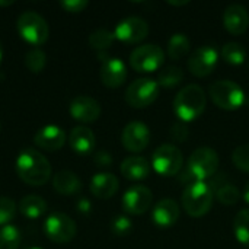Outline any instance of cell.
<instances>
[{
  "mask_svg": "<svg viewBox=\"0 0 249 249\" xmlns=\"http://www.w3.org/2000/svg\"><path fill=\"white\" fill-rule=\"evenodd\" d=\"M16 26H18L19 35L26 42H29L35 47L42 45L48 39V34H50L48 23L36 12L26 10V12L20 13L18 18Z\"/></svg>",
  "mask_w": 249,
  "mask_h": 249,
  "instance_id": "8992f818",
  "label": "cell"
},
{
  "mask_svg": "<svg viewBox=\"0 0 249 249\" xmlns=\"http://www.w3.org/2000/svg\"><path fill=\"white\" fill-rule=\"evenodd\" d=\"M114 35L123 42L137 44L149 35V23L139 16H128L117 23Z\"/></svg>",
  "mask_w": 249,
  "mask_h": 249,
  "instance_id": "7c38bea8",
  "label": "cell"
},
{
  "mask_svg": "<svg viewBox=\"0 0 249 249\" xmlns=\"http://www.w3.org/2000/svg\"><path fill=\"white\" fill-rule=\"evenodd\" d=\"M20 245V232L16 226L7 225L0 229V249H18Z\"/></svg>",
  "mask_w": 249,
  "mask_h": 249,
  "instance_id": "f546056e",
  "label": "cell"
},
{
  "mask_svg": "<svg viewBox=\"0 0 249 249\" xmlns=\"http://www.w3.org/2000/svg\"><path fill=\"white\" fill-rule=\"evenodd\" d=\"M16 216V204L7 197H0V226H7Z\"/></svg>",
  "mask_w": 249,
  "mask_h": 249,
  "instance_id": "d6a6232c",
  "label": "cell"
},
{
  "mask_svg": "<svg viewBox=\"0 0 249 249\" xmlns=\"http://www.w3.org/2000/svg\"><path fill=\"white\" fill-rule=\"evenodd\" d=\"M26 249H42V248H38V247H31V248H26Z\"/></svg>",
  "mask_w": 249,
  "mask_h": 249,
  "instance_id": "ee69618b",
  "label": "cell"
},
{
  "mask_svg": "<svg viewBox=\"0 0 249 249\" xmlns=\"http://www.w3.org/2000/svg\"><path fill=\"white\" fill-rule=\"evenodd\" d=\"M1 57H3V48H1V42H0V63H1Z\"/></svg>",
  "mask_w": 249,
  "mask_h": 249,
  "instance_id": "7bdbcfd3",
  "label": "cell"
},
{
  "mask_svg": "<svg viewBox=\"0 0 249 249\" xmlns=\"http://www.w3.org/2000/svg\"><path fill=\"white\" fill-rule=\"evenodd\" d=\"M69 112L70 115L80 123H93L99 118L101 115V105L96 99L86 96V95H79L71 99L69 105Z\"/></svg>",
  "mask_w": 249,
  "mask_h": 249,
  "instance_id": "9a60e30c",
  "label": "cell"
},
{
  "mask_svg": "<svg viewBox=\"0 0 249 249\" xmlns=\"http://www.w3.org/2000/svg\"><path fill=\"white\" fill-rule=\"evenodd\" d=\"M152 165L143 156H130L125 158L120 166V171L125 179L130 181H142L149 177Z\"/></svg>",
  "mask_w": 249,
  "mask_h": 249,
  "instance_id": "7402d4cb",
  "label": "cell"
},
{
  "mask_svg": "<svg viewBox=\"0 0 249 249\" xmlns=\"http://www.w3.org/2000/svg\"><path fill=\"white\" fill-rule=\"evenodd\" d=\"M216 198L217 201H220L222 204H226V206H233L239 201L241 198V193L239 190L232 185V184H225L222 187L217 188L216 191Z\"/></svg>",
  "mask_w": 249,
  "mask_h": 249,
  "instance_id": "1f68e13d",
  "label": "cell"
},
{
  "mask_svg": "<svg viewBox=\"0 0 249 249\" xmlns=\"http://www.w3.org/2000/svg\"><path fill=\"white\" fill-rule=\"evenodd\" d=\"M181 216L179 204L172 198H162L156 203L152 210L153 223L159 228H171L174 226Z\"/></svg>",
  "mask_w": 249,
  "mask_h": 249,
  "instance_id": "d6986e66",
  "label": "cell"
},
{
  "mask_svg": "<svg viewBox=\"0 0 249 249\" xmlns=\"http://www.w3.org/2000/svg\"><path fill=\"white\" fill-rule=\"evenodd\" d=\"M184 165L182 152L174 144H160L152 155V168L162 177H174Z\"/></svg>",
  "mask_w": 249,
  "mask_h": 249,
  "instance_id": "52a82bcc",
  "label": "cell"
},
{
  "mask_svg": "<svg viewBox=\"0 0 249 249\" xmlns=\"http://www.w3.org/2000/svg\"><path fill=\"white\" fill-rule=\"evenodd\" d=\"M223 25L232 35H242L249 28V12L239 3L229 4L223 12Z\"/></svg>",
  "mask_w": 249,
  "mask_h": 249,
  "instance_id": "ac0fdd59",
  "label": "cell"
},
{
  "mask_svg": "<svg viewBox=\"0 0 249 249\" xmlns=\"http://www.w3.org/2000/svg\"><path fill=\"white\" fill-rule=\"evenodd\" d=\"M165 51L155 44H144L134 48L130 54V66L139 73H153L162 67Z\"/></svg>",
  "mask_w": 249,
  "mask_h": 249,
  "instance_id": "ba28073f",
  "label": "cell"
},
{
  "mask_svg": "<svg viewBox=\"0 0 249 249\" xmlns=\"http://www.w3.org/2000/svg\"><path fill=\"white\" fill-rule=\"evenodd\" d=\"M168 4L171 6H187L190 4V0H179V1H174V0H166Z\"/></svg>",
  "mask_w": 249,
  "mask_h": 249,
  "instance_id": "ab89813d",
  "label": "cell"
},
{
  "mask_svg": "<svg viewBox=\"0 0 249 249\" xmlns=\"http://www.w3.org/2000/svg\"><path fill=\"white\" fill-rule=\"evenodd\" d=\"M76 209H77V212L80 213V214H89L90 212H92V203L86 198V197H82V198H79L77 200V203H76Z\"/></svg>",
  "mask_w": 249,
  "mask_h": 249,
  "instance_id": "f35d334b",
  "label": "cell"
},
{
  "mask_svg": "<svg viewBox=\"0 0 249 249\" xmlns=\"http://www.w3.org/2000/svg\"><path fill=\"white\" fill-rule=\"evenodd\" d=\"M190 51H191V41L185 34L177 32L169 38L166 53H168V57L171 60H181Z\"/></svg>",
  "mask_w": 249,
  "mask_h": 249,
  "instance_id": "d4e9b609",
  "label": "cell"
},
{
  "mask_svg": "<svg viewBox=\"0 0 249 249\" xmlns=\"http://www.w3.org/2000/svg\"><path fill=\"white\" fill-rule=\"evenodd\" d=\"M99 76L107 88H120L127 79V66L118 57H107L102 61Z\"/></svg>",
  "mask_w": 249,
  "mask_h": 249,
  "instance_id": "2e32d148",
  "label": "cell"
},
{
  "mask_svg": "<svg viewBox=\"0 0 249 249\" xmlns=\"http://www.w3.org/2000/svg\"><path fill=\"white\" fill-rule=\"evenodd\" d=\"M232 160L238 169L244 172H249V143L241 144L233 150Z\"/></svg>",
  "mask_w": 249,
  "mask_h": 249,
  "instance_id": "836d02e7",
  "label": "cell"
},
{
  "mask_svg": "<svg viewBox=\"0 0 249 249\" xmlns=\"http://www.w3.org/2000/svg\"><path fill=\"white\" fill-rule=\"evenodd\" d=\"M16 174L28 185H44L51 175L48 159L35 149H23L16 159Z\"/></svg>",
  "mask_w": 249,
  "mask_h": 249,
  "instance_id": "6da1fadb",
  "label": "cell"
},
{
  "mask_svg": "<svg viewBox=\"0 0 249 249\" xmlns=\"http://www.w3.org/2000/svg\"><path fill=\"white\" fill-rule=\"evenodd\" d=\"M222 57L232 66H241L247 60V50L239 42H226L222 47Z\"/></svg>",
  "mask_w": 249,
  "mask_h": 249,
  "instance_id": "484cf974",
  "label": "cell"
},
{
  "mask_svg": "<svg viewBox=\"0 0 249 249\" xmlns=\"http://www.w3.org/2000/svg\"><path fill=\"white\" fill-rule=\"evenodd\" d=\"M53 187L63 196H73L82 190V181L71 171H60L53 178Z\"/></svg>",
  "mask_w": 249,
  "mask_h": 249,
  "instance_id": "603a6c76",
  "label": "cell"
},
{
  "mask_svg": "<svg viewBox=\"0 0 249 249\" xmlns=\"http://www.w3.org/2000/svg\"><path fill=\"white\" fill-rule=\"evenodd\" d=\"M158 95V82L150 77H140L128 85L125 90V101L133 108H146L156 101Z\"/></svg>",
  "mask_w": 249,
  "mask_h": 249,
  "instance_id": "9c48e42d",
  "label": "cell"
},
{
  "mask_svg": "<svg viewBox=\"0 0 249 249\" xmlns=\"http://www.w3.org/2000/svg\"><path fill=\"white\" fill-rule=\"evenodd\" d=\"M219 155L214 149L203 146L196 149L187 163V172L188 175L196 181H206L212 178L217 169H219Z\"/></svg>",
  "mask_w": 249,
  "mask_h": 249,
  "instance_id": "5b68a950",
  "label": "cell"
},
{
  "mask_svg": "<svg viewBox=\"0 0 249 249\" xmlns=\"http://www.w3.org/2000/svg\"><path fill=\"white\" fill-rule=\"evenodd\" d=\"M61 7L66 10V12H70V13H79L82 10H85L88 7V1L86 0H61L60 1Z\"/></svg>",
  "mask_w": 249,
  "mask_h": 249,
  "instance_id": "8d00e7d4",
  "label": "cell"
},
{
  "mask_svg": "<svg viewBox=\"0 0 249 249\" xmlns=\"http://www.w3.org/2000/svg\"><path fill=\"white\" fill-rule=\"evenodd\" d=\"M235 238L245 247H249V209H242L233 220Z\"/></svg>",
  "mask_w": 249,
  "mask_h": 249,
  "instance_id": "83f0119b",
  "label": "cell"
},
{
  "mask_svg": "<svg viewBox=\"0 0 249 249\" xmlns=\"http://www.w3.org/2000/svg\"><path fill=\"white\" fill-rule=\"evenodd\" d=\"M44 232L48 239L57 244L70 242L77 232V226L71 217L64 213H51L44 222Z\"/></svg>",
  "mask_w": 249,
  "mask_h": 249,
  "instance_id": "30bf717a",
  "label": "cell"
},
{
  "mask_svg": "<svg viewBox=\"0 0 249 249\" xmlns=\"http://www.w3.org/2000/svg\"><path fill=\"white\" fill-rule=\"evenodd\" d=\"M153 203L152 191L144 185H133L123 196V209L133 216L144 214Z\"/></svg>",
  "mask_w": 249,
  "mask_h": 249,
  "instance_id": "4fadbf2b",
  "label": "cell"
},
{
  "mask_svg": "<svg viewBox=\"0 0 249 249\" xmlns=\"http://www.w3.org/2000/svg\"><path fill=\"white\" fill-rule=\"evenodd\" d=\"M69 143H70V147L77 155H89L95 149L96 139H95L93 131L89 127L77 125V127H74L70 131V134H69Z\"/></svg>",
  "mask_w": 249,
  "mask_h": 249,
  "instance_id": "44dd1931",
  "label": "cell"
},
{
  "mask_svg": "<svg viewBox=\"0 0 249 249\" xmlns=\"http://www.w3.org/2000/svg\"><path fill=\"white\" fill-rule=\"evenodd\" d=\"M111 231L117 236H127L133 231V223L127 216H117L111 222Z\"/></svg>",
  "mask_w": 249,
  "mask_h": 249,
  "instance_id": "e575fe53",
  "label": "cell"
},
{
  "mask_svg": "<svg viewBox=\"0 0 249 249\" xmlns=\"http://www.w3.org/2000/svg\"><path fill=\"white\" fill-rule=\"evenodd\" d=\"M0 131H1V124H0Z\"/></svg>",
  "mask_w": 249,
  "mask_h": 249,
  "instance_id": "f6af8a7d",
  "label": "cell"
},
{
  "mask_svg": "<svg viewBox=\"0 0 249 249\" xmlns=\"http://www.w3.org/2000/svg\"><path fill=\"white\" fill-rule=\"evenodd\" d=\"M184 80V71L178 66H166L158 74V85L162 88H175Z\"/></svg>",
  "mask_w": 249,
  "mask_h": 249,
  "instance_id": "4316f807",
  "label": "cell"
},
{
  "mask_svg": "<svg viewBox=\"0 0 249 249\" xmlns=\"http://www.w3.org/2000/svg\"><path fill=\"white\" fill-rule=\"evenodd\" d=\"M93 162L99 168H109L112 165V156L107 150H99L93 155Z\"/></svg>",
  "mask_w": 249,
  "mask_h": 249,
  "instance_id": "74e56055",
  "label": "cell"
},
{
  "mask_svg": "<svg viewBox=\"0 0 249 249\" xmlns=\"http://www.w3.org/2000/svg\"><path fill=\"white\" fill-rule=\"evenodd\" d=\"M25 64L32 73H39L47 64V54L41 48L34 47L25 54Z\"/></svg>",
  "mask_w": 249,
  "mask_h": 249,
  "instance_id": "4dcf8cb0",
  "label": "cell"
},
{
  "mask_svg": "<svg viewBox=\"0 0 249 249\" xmlns=\"http://www.w3.org/2000/svg\"><path fill=\"white\" fill-rule=\"evenodd\" d=\"M209 95L216 107L226 111H235L245 102L244 89L229 79H220L212 83L209 88Z\"/></svg>",
  "mask_w": 249,
  "mask_h": 249,
  "instance_id": "277c9868",
  "label": "cell"
},
{
  "mask_svg": "<svg viewBox=\"0 0 249 249\" xmlns=\"http://www.w3.org/2000/svg\"><path fill=\"white\" fill-rule=\"evenodd\" d=\"M219 61V53L212 45L196 48L188 58V70L197 77H206L213 73Z\"/></svg>",
  "mask_w": 249,
  "mask_h": 249,
  "instance_id": "8fae6325",
  "label": "cell"
},
{
  "mask_svg": "<svg viewBox=\"0 0 249 249\" xmlns=\"http://www.w3.org/2000/svg\"><path fill=\"white\" fill-rule=\"evenodd\" d=\"M66 131L58 127V125H54V124H48V125H44L41 127L35 136H34V143L42 149V150H47V152H55V150H60L64 143H66Z\"/></svg>",
  "mask_w": 249,
  "mask_h": 249,
  "instance_id": "e0dca14e",
  "label": "cell"
},
{
  "mask_svg": "<svg viewBox=\"0 0 249 249\" xmlns=\"http://www.w3.org/2000/svg\"><path fill=\"white\" fill-rule=\"evenodd\" d=\"M188 136H190V130L185 125V123L178 121V123H175L172 125V128H171V137H172L174 142H179V143L181 142H185L188 139Z\"/></svg>",
  "mask_w": 249,
  "mask_h": 249,
  "instance_id": "d590c367",
  "label": "cell"
},
{
  "mask_svg": "<svg viewBox=\"0 0 249 249\" xmlns=\"http://www.w3.org/2000/svg\"><path fill=\"white\" fill-rule=\"evenodd\" d=\"M244 200L247 201L249 204V182L247 184V187H245V191H244Z\"/></svg>",
  "mask_w": 249,
  "mask_h": 249,
  "instance_id": "60d3db41",
  "label": "cell"
},
{
  "mask_svg": "<svg viewBox=\"0 0 249 249\" xmlns=\"http://www.w3.org/2000/svg\"><path fill=\"white\" fill-rule=\"evenodd\" d=\"M118 187V178L109 172H99L90 179V193L99 200H108L115 196Z\"/></svg>",
  "mask_w": 249,
  "mask_h": 249,
  "instance_id": "ffe728a7",
  "label": "cell"
},
{
  "mask_svg": "<svg viewBox=\"0 0 249 249\" xmlns=\"http://www.w3.org/2000/svg\"><path fill=\"white\" fill-rule=\"evenodd\" d=\"M214 201V193L210 184L206 181H196L187 185L182 193L181 203L184 210L191 217H203L206 216Z\"/></svg>",
  "mask_w": 249,
  "mask_h": 249,
  "instance_id": "3957f363",
  "label": "cell"
},
{
  "mask_svg": "<svg viewBox=\"0 0 249 249\" xmlns=\"http://www.w3.org/2000/svg\"><path fill=\"white\" fill-rule=\"evenodd\" d=\"M114 41H115L114 32H111L105 28H99L89 35V45L98 51H104V50L109 48Z\"/></svg>",
  "mask_w": 249,
  "mask_h": 249,
  "instance_id": "f1b7e54d",
  "label": "cell"
},
{
  "mask_svg": "<svg viewBox=\"0 0 249 249\" xmlns=\"http://www.w3.org/2000/svg\"><path fill=\"white\" fill-rule=\"evenodd\" d=\"M207 98L200 85L191 83L184 86L174 98V111L179 121L191 123L197 120L206 109Z\"/></svg>",
  "mask_w": 249,
  "mask_h": 249,
  "instance_id": "7a4b0ae2",
  "label": "cell"
},
{
  "mask_svg": "<svg viewBox=\"0 0 249 249\" xmlns=\"http://www.w3.org/2000/svg\"><path fill=\"white\" fill-rule=\"evenodd\" d=\"M149 142H150V130L142 121L128 123L121 133V143L131 153H139L144 150L149 146Z\"/></svg>",
  "mask_w": 249,
  "mask_h": 249,
  "instance_id": "5bb4252c",
  "label": "cell"
},
{
  "mask_svg": "<svg viewBox=\"0 0 249 249\" xmlns=\"http://www.w3.org/2000/svg\"><path fill=\"white\" fill-rule=\"evenodd\" d=\"M10 4H13V0H0V6H10Z\"/></svg>",
  "mask_w": 249,
  "mask_h": 249,
  "instance_id": "b9f144b4",
  "label": "cell"
},
{
  "mask_svg": "<svg viewBox=\"0 0 249 249\" xmlns=\"http://www.w3.org/2000/svg\"><path fill=\"white\" fill-rule=\"evenodd\" d=\"M19 212L26 219H39L47 212V203L39 196H26L19 203Z\"/></svg>",
  "mask_w": 249,
  "mask_h": 249,
  "instance_id": "cb8c5ba5",
  "label": "cell"
}]
</instances>
